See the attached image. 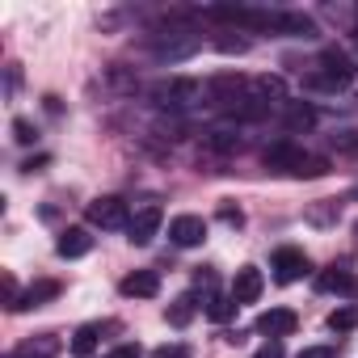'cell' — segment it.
<instances>
[{
	"mask_svg": "<svg viewBox=\"0 0 358 358\" xmlns=\"http://www.w3.org/2000/svg\"><path fill=\"white\" fill-rule=\"evenodd\" d=\"M199 97H207V85H199L194 76H169V80L152 85V101L164 106V110H186Z\"/></svg>",
	"mask_w": 358,
	"mask_h": 358,
	"instance_id": "cell-1",
	"label": "cell"
},
{
	"mask_svg": "<svg viewBox=\"0 0 358 358\" xmlns=\"http://www.w3.org/2000/svg\"><path fill=\"white\" fill-rule=\"evenodd\" d=\"M249 89H253V80H245L241 72H220V76L207 80V101L220 106V110H232L236 101L249 97Z\"/></svg>",
	"mask_w": 358,
	"mask_h": 358,
	"instance_id": "cell-2",
	"label": "cell"
},
{
	"mask_svg": "<svg viewBox=\"0 0 358 358\" xmlns=\"http://www.w3.org/2000/svg\"><path fill=\"white\" fill-rule=\"evenodd\" d=\"M350 80H354V64H350L345 51H337V47H329V51L320 55V72L308 76V85H316V89H341V85H350Z\"/></svg>",
	"mask_w": 358,
	"mask_h": 358,
	"instance_id": "cell-3",
	"label": "cell"
},
{
	"mask_svg": "<svg viewBox=\"0 0 358 358\" xmlns=\"http://www.w3.org/2000/svg\"><path fill=\"white\" fill-rule=\"evenodd\" d=\"M85 215H89V224H93V228H101V232H118V228H127V224H131L127 203H122V199H114V194L93 199V203L85 207Z\"/></svg>",
	"mask_w": 358,
	"mask_h": 358,
	"instance_id": "cell-4",
	"label": "cell"
},
{
	"mask_svg": "<svg viewBox=\"0 0 358 358\" xmlns=\"http://www.w3.org/2000/svg\"><path fill=\"white\" fill-rule=\"evenodd\" d=\"M262 160H266V169H270V173H291V177H295V173H299V164L308 160V152H303V148H295L291 139H274V143L262 152Z\"/></svg>",
	"mask_w": 358,
	"mask_h": 358,
	"instance_id": "cell-5",
	"label": "cell"
},
{
	"mask_svg": "<svg viewBox=\"0 0 358 358\" xmlns=\"http://www.w3.org/2000/svg\"><path fill=\"white\" fill-rule=\"evenodd\" d=\"M308 266H312V262H308V253H303V249H291V245H287V249H278V253H274V262H270L274 282H282V287L299 282V278L308 274Z\"/></svg>",
	"mask_w": 358,
	"mask_h": 358,
	"instance_id": "cell-6",
	"label": "cell"
},
{
	"mask_svg": "<svg viewBox=\"0 0 358 358\" xmlns=\"http://www.w3.org/2000/svg\"><path fill=\"white\" fill-rule=\"evenodd\" d=\"M160 224H164V211H160L156 203H148V207H139V211L131 215V224H127V241H131V245H148V241L160 232Z\"/></svg>",
	"mask_w": 358,
	"mask_h": 358,
	"instance_id": "cell-7",
	"label": "cell"
},
{
	"mask_svg": "<svg viewBox=\"0 0 358 358\" xmlns=\"http://www.w3.org/2000/svg\"><path fill=\"white\" fill-rule=\"evenodd\" d=\"M169 241H173L177 249L203 245V241H207V220H203V215H177V220L169 224Z\"/></svg>",
	"mask_w": 358,
	"mask_h": 358,
	"instance_id": "cell-8",
	"label": "cell"
},
{
	"mask_svg": "<svg viewBox=\"0 0 358 358\" xmlns=\"http://www.w3.org/2000/svg\"><path fill=\"white\" fill-rule=\"evenodd\" d=\"M262 291H266L262 270H257V266H241L236 278H232V299H236V303H257Z\"/></svg>",
	"mask_w": 358,
	"mask_h": 358,
	"instance_id": "cell-9",
	"label": "cell"
},
{
	"mask_svg": "<svg viewBox=\"0 0 358 358\" xmlns=\"http://www.w3.org/2000/svg\"><path fill=\"white\" fill-rule=\"evenodd\" d=\"M295 324H299V316H295L291 308H270V312H262V316H257V324H253V329L278 341V337H291V333H295Z\"/></svg>",
	"mask_w": 358,
	"mask_h": 358,
	"instance_id": "cell-10",
	"label": "cell"
},
{
	"mask_svg": "<svg viewBox=\"0 0 358 358\" xmlns=\"http://www.w3.org/2000/svg\"><path fill=\"white\" fill-rule=\"evenodd\" d=\"M118 291H122L127 299H156V295H160V274H156V270H135V274H127V278L118 282Z\"/></svg>",
	"mask_w": 358,
	"mask_h": 358,
	"instance_id": "cell-11",
	"label": "cell"
},
{
	"mask_svg": "<svg viewBox=\"0 0 358 358\" xmlns=\"http://www.w3.org/2000/svg\"><path fill=\"white\" fill-rule=\"evenodd\" d=\"M316 291H337V295L358 299V274H350L345 266H329L316 274Z\"/></svg>",
	"mask_w": 358,
	"mask_h": 358,
	"instance_id": "cell-12",
	"label": "cell"
},
{
	"mask_svg": "<svg viewBox=\"0 0 358 358\" xmlns=\"http://www.w3.org/2000/svg\"><path fill=\"white\" fill-rule=\"evenodd\" d=\"M89 249H93V236H89L85 228H64L59 241H55V253H59V257H85Z\"/></svg>",
	"mask_w": 358,
	"mask_h": 358,
	"instance_id": "cell-13",
	"label": "cell"
},
{
	"mask_svg": "<svg viewBox=\"0 0 358 358\" xmlns=\"http://www.w3.org/2000/svg\"><path fill=\"white\" fill-rule=\"evenodd\" d=\"M152 51H156V59H169V64H173V59L194 55V51H199V38H194V34H190V38H173V34H169V38H156Z\"/></svg>",
	"mask_w": 358,
	"mask_h": 358,
	"instance_id": "cell-14",
	"label": "cell"
},
{
	"mask_svg": "<svg viewBox=\"0 0 358 358\" xmlns=\"http://www.w3.org/2000/svg\"><path fill=\"white\" fill-rule=\"evenodd\" d=\"M282 122H287V131H291V135H299V131H312V127H316V110H312L308 101H287V114H282Z\"/></svg>",
	"mask_w": 358,
	"mask_h": 358,
	"instance_id": "cell-15",
	"label": "cell"
},
{
	"mask_svg": "<svg viewBox=\"0 0 358 358\" xmlns=\"http://www.w3.org/2000/svg\"><path fill=\"white\" fill-rule=\"evenodd\" d=\"M303 220L316 224V228H333V224L341 220V203H337V199H320V203H312V207L303 211Z\"/></svg>",
	"mask_w": 358,
	"mask_h": 358,
	"instance_id": "cell-16",
	"label": "cell"
},
{
	"mask_svg": "<svg viewBox=\"0 0 358 358\" xmlns=\"http://www.w3.org/2000/svg\"><path fill=\"white\" fill-rule=\"evenodd\" d=\"M55 295H59V282H55V278H38V282L17 299V312H26V308H43V303L55 299Z\"/></svg>",
	"mask_w": 358,
	"mask_h": 358,
	"instance_id": "cell-17",
	"label": "cell"
},
{
	"mask_svg": "<svg viewBox=\"0 0 358 358\" xmlns=\"http://www.w3.org/2000/svg\"><path fill=\"white\" fill-rule=\"evenodd\" d=\"M194 312H199V299H194V295H177V299L169 303L164 320H169V324H177V329H182V324H190V320H194Z\"/></svg>",
	"mask_w": 358,
	"mask_h": 358,
	"instance_id": "cell-18",
	"label": "cell"
},
{
	"mask_svg": "<svg viewBox=\"0 0 358 358\" xmlns=\"http://www.w3.org/2000/svg\"><path fill=\"white\" fill-rule=\"evenodd\" d=\"M236 308H241V303H236L232 295H211L203 312H207V320H215V324H228V320L236 316Z\"/></svg>",
	"mask_w": 358,
	"mask_h": 358,
	"instance_id": "cell-19",
	"label": "cell"
},
{
	"mask_svg": "<svg viewBox=\"0 0 358 358\" xmlns=\"http://www.w3.org/2000/svg\"><path fill=\"white\" fill-rule=\"evenodd\" d=\"M97 337H101V324H80L76 337H72V354L76 358H89L97 350Z\"/></svg>",
	"mask_w": 358,
	"mask_h": 358,
	"instance_id": "cell-20",
	"label": "cell"
},
{
	"mask_svg": "<svg viewBox=\"0 0 358 358\" xmlns=\"http://www.w3.org/2000/svg\"><path fill=\"white\" fill-rule=\"evenodd\" d=\"M55 337H38V341H22L17 350H13V358H55Z\"/></svg>",
	"mask_w": 358,
	"mask_h": 358,
	"instance_id": "cell-21",
	"label": "cell"
},
{
	"mask_svg": "<svg viewBox=\"0 0 358 358\" xmlns=\"http://www.w3.org/2000/svg\"><path fill=\"white\" fill-rule=\"evenodd\" d=\"M282 34H295V38H316V26H312V17H303V13H282Z\"/></svg>",
	"mask_w": 358,
	"mask_h": 358,
	"instance_id": "cell-22",
	"label": "cell"
},
{
	"mask_svg": "<svg viewBox=\"0 0 358 358\" xmlns=\"http://www.w3.org/2000/svg\"><path fill=\"white\" fill-rule=\"evenodd\" d=\"M329 329H333V333H350V329H358V303H345V308L329 312Z\"/></svg>",
	"mask_w": 358,
	"mask_h": 358,
	"instance_id": "cell-23",
	"label": "cell"
},
{
	"mask_svg": "<svg viewBox=\"0 0 358 358\" xmlns=\"http://www.w3.org/2000/svg\"><path fill=\"white\" fill-rule=\"evenodd\" d=\"M253 93H257L262 101H282V93H287V89H282V80H278V76H257V80H253Z\"/></svg>",
	"mask_w": 358,
	"mask_h": 358,
	"instance_id": "cell-24",
	"label": "cell"
},
{
	"mask_svg": "<svg viewBox=\"0 0 358 358\" xmlns=\"http://www.w3.org/2000/svg\"><path fill=\"white\" fill-rule=\"evenodd\" d=\"M207 148H215V152H241V139H232L228 131H211L207 135Z\"/></svg>",
	"mask_w": 358,
	"mask_h": 358,
	"instance_id": "cell-25",
	"label": "cell"
},
{
	"mask_svg": "<svg viewBox=\"0 0 358 358\" xmlns=\"http://www.w3.org/2000/svg\"><path fill=\"white\" fill-rule=\"evenodd\" d=\"M324 173H329V160H324V156H308L295 177H324Z\"/></svg>",
	"mask_w": 358,
	"mask_h": 358,
	"instance_id": "cell-26",
	"label": "cell"
},
{
	"mask_svg": "<svg viewBox=\"0 0 358 358\" xmlns=\"http://www.w3.org/2000/svg\"><path fill=\"white\" fill-rule=\"evenodd\" d=\"M215 47H220L224 55H245V51H249V43H245V38H232V34H220Z\"/></svg>",
	"mask_w": 358,
	"mask_h": 358,
	"instance_id": "cell-27",
	"label": "cell"
},
{
	"mask_svg": "<svg viewBox=\"0 0 358 358\" xmlns=\"http://www.w3.org/2000/svg\"><path fill=\"white\" fill-rule=\"evenodd\" d=\"M152 358H194V350L173 341V345H156V350H152Z\"/></svg>",
	"mask_w": 358,
	"mask_h": 358,
	"instance_id": "cell-28",
	"label": "cell"
},
{
	"mask_svg": "<svg viewBox=\"0 0 358 358\" xmlns=\"http://www.w3.org/2000/svg\"><path fill=\"white\" fill-rule=\"evenodd\" d=\"M220 220H224L228 228H241V224H245V211L232 207V203H220Z\"/></svg>",
	"mask_w": 358,
	"mask_h": 358,
	"instance_id": "cell-29",
	"label": "cell"
},
{
	"mask_svg": "<svg viewBox=\"0 0 358 358\" xmlns=\"http://www.w3.org/2000/svg\"><path fill=\"white\" fill-rule=\"evenodd\" d=\"M13 139H17V143H34V127H30L26 118H13Z\"/></svg>",
	"mask_w": 358,
	"mask_h": 358,
	"instance_id": "cell-30",
	"label": "cell"
},
{
	"mask_svg": "<svg viewBox=\"0 0 358 358\" xmlns=\"http://www.w3.org/2000/svg\"><path fill=\"white\" fill-rule=\"evenodd\" d=\"M295 358H337V350L333 345H303Z\"/></svg>",
	"mask_w": 358,
	"mask_h": 358,
	"instance_id": "cell-31",
	"label": "cell"
},
{
	"mask_svg": "<svg viewBox=\"0 0 358 358\" xmlns=\"http://www.w3.org/2000/svg\"><path fill=\"white\" fill-rule=\"evenodd\" d=\"M253 358H287V354H282V341H266Z\"/></svg>",
	"mask_w": 358,
	"mask_h": 358,
	"instance_id": "cell-32",
	"label": "cell"
},
{
	"mask_svg": "<svg viewBox=\"0 0 358 358\" xmlns=\"http://www.w3.org/2000/svg\"><path fill=\"white\" fill-rule=\"evenodd\" d=\"M106 358H139V345H118V350H110Z\"/></svg>",
	"mask_w": 358,
	"mask_h": 358,
	"instance_id": "cell-33",
	"label": "cell"
},
{
	"mask_svg": "<svg viewBox=\"0 0 358 358\" xmlns=\"http://www.w3.org/2000/svg\"><path fill=\"white\" fill-rule=\"evenodd\" d=\"M354 194H358V186H354Z\"/></svg>",
	"mask_w": 358,
	"mask_h": 358,
	"instance_id": "cell-34",
	"label": "cell"
}]
</instances>
